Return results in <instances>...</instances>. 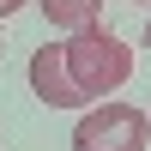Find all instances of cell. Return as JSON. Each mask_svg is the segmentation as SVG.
I'll use <instances>...</instances> for the list:
<instances>
[{"mask_svg":"<svg viewBox=\"0 0 151 151\" xmlns=\"http://www.w3.org/2000/svg\"><path fill=\"white\" fill-rule=\"evenodd\" d=\"M42 6L48 24H60V30H79V24H91L97 12H103V0H36Z\"/></svg>","mask_w":151,"mask_h":151,"instance_id":"277c9868","label":"cell"},{"mask_svg":"<svg viewBox=\"0 0 151 151\" xmlns=\"http://www.w3.org/2000/svg\"><path fill=\"white\" fill-rule=\"evenodd\" d=\"M145 48H151V24H145Z\"/></svg>","mask_w":151,"mask_h":151,"instance_id":"8992f818","label":"cell"},{"mask_svg":"<svg viewBox=\"0 0 151 151\" xmlns=\"http://www.w3.org/2000/svg\"><path fill=\"white\" fill-rule=\"evenodd\" d=\"M60 48H67V73H73V85L85 91V103H97V97L121 91V85L133 79V42H121L103 18L79 24Z\"/></svg>","mask_w":151,"mask_h":151,"instance_id":"6da1fadb","label":"cell"},{"mask_svg":"<svg viewBox=\"0 0 151 151\" xmlns=\"http://www.w3.org/2000/svg\"><path fill=\"white\" fill-rule=\"evenodd\" d=\"M24 6V0H0V18H12V12H18Z\"/></svg>","mask_w":151,"mask_h":151,"instance_id":"5b68a950","label":"cell"},{"mask_svg":"<svg viewBox=\"0 0 151 151\" xmlns=\"http://www.w3.org/2000/svg\"><path fill=\"white\" fill-rule=\"evenodd\" d=\"M139 6H151V0H139Z\"/></svg>","mask_w":151,"mask_h":151,"instance_id":"52a82bcc","label":"cell"},{"mask_svg":"<svg viewBox=\"0 0 151 151\" xmlns=\"http://www.w3.org/2000/svg\"><path fill=\"white\" fill-rule=\"evenodd\" d=\"M30 91L42 97L48 109H85V91L73 85V73H67V48L60 42H42L30 55Z\"/></svg>","mask_w":151,"mask_h":151,"instance_id":"3957f363","label":"cell"},{"mask_svg":"<svg viewBox=\"0 0 151 151\" xmlns=\"http://www.w3.org/2000/svg\"><path fill=\"white\" fill-rule=\"evenodd\" d=\"M145 145H151V121L133 103H97L73 127V151H145Z\"/></svg>","mask_w":151,"mask_h":151,"instance_id":"7a4b0ae2","label":"cell"}]
</instances>
